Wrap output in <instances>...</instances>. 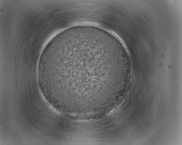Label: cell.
<instances>
[{
    "instance_id": "6da1fadb",
    "label": "cell",
    "mask_w": 182,
    "mask_h": 145,
    "mask_svg": "<svg viewBox=\"0 0 182 145\" xmlns=\"http://www.w3.org/2000/svg\"><path fill=\"white\" fill-rule=\"evenodd\" d=\"M107 54L92 43L67 38L43 53L38 77L49 89L68 101L100 90Z\"/></svg>"
}]
</instances>
